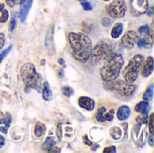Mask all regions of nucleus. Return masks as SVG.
Instances as JSON below:
<instances>
[{
	"instance_id": "1",
	"label": "nucleus",
	"mask_w": 154,
	"mask_h": 153,
	"mask_svg": "<svg viewBox=\"0 0 154 153\" xmlns=\"http://www.w3.org/2000/svg\"><path fill=\"white\" fill-rule=\"evenodd\" d=\"M68 37L73 58L79 62L88 61L92 51L90 38L81 32H69Z\"/></svg>"
},
{
	"instance_id": "2",
	"label": "nucleus",
	"mask_w": 154,
	"mask_h": 153,
	"mask_svg": "<svg viewBox=\"0 0 154 153\" xmlns=\"http://www.w3.org/2000/svg\"><path fill=\"white\" fill-rule=\"evenodd\" d=\"M106 62L100 69V76L104 82L116 80L120 74L124 65V59L120 54H111L106 60Z\"/></svg>"
},
{
	"instance_id": "3",
	"label": "nucleus",
	"mask_w": 154,
	"mask_h": 153,
	"mask_svg": "<svg viewBox=\"0 0 154 153\" xmlns=\"http://www.w3.org/2000/svg\"><path fill=\"white\" fill-rule=\"evenodd\" d=\"M21 78L24 83L25 89H35L38 92L42 91V77L36 71L32 63H26L21 68Z\"/></svg>"
},
{
	"instance_id": "4",
	"label": "nucleus",
	"mask_w": 154,
	"mask_h": 153,
	"mask_svg": "<svg viewBox=\"0 0 154 153\" xmlns=\"http://www.w3.org/2000/svg\"><path fill=\"white\" fill-rule=\"evenodd\" d=\"M104 87L106 89L114 92L122 99H129L130 97H132L137 88L136 86L133 83H128L126 81L116 79L111 82H105Z\"/></svg>"
},
{
	"instance_id": "5",
	"label": "nucleus",
	"mask_w": 154,
	"mask_h": 153,
	"mask_svg": "<svg viewBox=\"0 0 154 153\" xmlns=\"http://www.w3.org/2000/svg\"><path fill=\"white\" fill-rule=\"evenodd\" d=\"M112 50H113V44L109 40L105 39L99 41L96 44V46L92 48V51L89 57L91 63L96 65L105 60L109 55L112 54Z\"/></svg>"
},
{
	"instance_id": "6",
	"label": "nucleus",
	"mask_w": 154,
	"mask_h": 153,
	"mask_svg": "<svg viewBox=\"0 0 154 153\" xmlns=\"http://www.w3.org/2000/svg\"><path fill=\"white\" fill-rule=\"evenodd\" d=\"M143 61L144 57L141 54H137L130 60L129 63L124 70V78L126 82L134 83L137 79Z\"/></svg>"
},
{
	"instance_id": "7",
	"label": "nucleus",
	"mask_w": 154,
	"mask_h": 153,
	"mask_svg": "<svg viewBox=\"0 0 154 153\" xmlns=\"http://www.w3.org/2000/svg\"><path fill=\"white\" fill-rule=\"evenodd\" d=\"M106 9L112 18H122L125 15L127 6L125 0H113Z\"/></svg>"
},
{
	"instance_id": "8",
	"label": "nucleus",
	"mask_w": 154,
	"mask_h": 153,
	"mask_svg": "<svg viewBox=\"0 0 154 153\" xmlns=\"http://www.w3.org/2000/svg\"><path fill=\"white\" fill-rule=\"evenodd\" d=\"M148 0H130V13L133 16H140L147 12Z\"/></svg>"
},
{
	"instance_id": "9",
	"label": "nucleus",
	"mask_w": 154,
	"mask_h": 153,
	"mask_svg": "<svg viewBox=\"0 0 154 153\" xmlns=\"http://www.w3.org/2000/svg\"><path fill=\"white\" fill-rule=\"evenodd\" d=\"M139 39L138 33L134 31H128L122 38L120 45L125 49H133Z\"/></svg>"
},
{
	"instance_id": "10",
	"label": "nucleus",
	"mask_w": 154,
	"mask_h": 153,
	"mask_svg": "<svg viewBox=\"0 0 154 153\" xmlns=\"http://www.w3.org/2000/svg\"><path fill=\"white\" fill-rule=\"evenodd\" d=\"M33 0H18V3L20 4V9L18 12V17L21 20V22L25 21L28 13L32 7Z\"/></svg>"
},
{
	"instance_id": "11",
	"label": "nucleus",
	"mask_w": 154,
	"mask_h": 153,
	"mask_svg": "<svg viewBox=\"0 0 154 153\" xmlns=\"http://www.w3.org/2000/svg\"><path fill=\"white\" fill-rule=\"evenodd\" d=\"M145 36L142 39H138L137 45L139 48H152L153 45V31L149 29V31L144 33Z\"/></svg>"
},
{
	"instance_id": "12",
	"label": "nucleus",
	"mask_w": 154,
	"mask_h": 153,
	"mask_svg": "<svg viewBox=\"0 0 154 153\" xmlns=\"http://www.w3.org/2000/svg\"><path fill=\"white\" fill-rule=\"evenodd\" d=\"M79 106L87 111H92L95 108L96 103L95 101L88 96H80L79 99Z\"/></svg>"
},
{
	"instance_id": "13",
	"label": "nucleus",
	"mask_w": 154,
	"mask_h": 153,
	"mask_svg": "<svg viewBox=\"0 0 154 153\" xmlns=\"http://www.w3.org/2000/svg\"><path fill=\"white\" fill-rule=\"evenodd\" d=\"M144 62V61H143ZM154 68V59L152 56H149L146 60V61L144 62L143 68V71L142 74L144 78L149 77L152 72H153Z\"/></svg>"
},
{
	"instance_id": "14",
	"label": "nucleus",
	"mask_w": 154,
	"mask_h": 153,
	"mask_svg": "<svg viewBox=\"0 0 154 153\" xmlns=\"http://www.w3.org/2000/svg\"><path fill=\"white\" fill-rule=\"evenodd\" d=\"M56 142L54 141V139L52 137H48L45 141V142L42 145V149L44 151H48V152H60V150L56 148L55 145Z\"/></svg>"
},
{
	"instance_id": "15",
	"label": "nucleus",
	"mask_w": 154,
	"mask_h": 153,
	"mask_svg": "<svg viewBox=\"0 0 154 153\" xmlns=\"http://www.w3.org/2000/svg\"><path fill=\"white\" fill-rule=\"evenodd\" d=\"M11 123H12L11 115L9 113H6L5 116L0 119V132L4 134H6Z\"/></svg>"
},
{
	"instance_id": "16",
	"label": "nucleus",
	"mask_w": 154,
	"mask_h": 153,
	"mask_svg": "<svg viewBox=\"0 0 154 153\" xmlns=\"http://www.w3.org/2000/svg\"><path fill=\"white\" fill-rule=\"evenodd\" d=\"M151 110V106L147 101H142L135 106V111L142 114L143 116H148Z\"/></svg>"
},
{
	"instance_id": "17",
	"label": "nucleus",
	"mask_w": 154,
	"mask_h": 153,
	"mask_svg": "<svg viewBox=\"0 0 154 153\" xmlns=\"http://www.w3.org/2000/svg\"><path fill=\"white\" fill-rule=\"evenodd\" d=\"M131 114L130 108L127 106H122L118 108L117 111V118L120 121H125L129 118Z\"/></svg>"
},
{
	"instance_id": "18",
	"label": "nucleus",
	"mask_w": 154,
	"mask_h": 153,
	"mask_svg": "<svg viewBox=\"0 0 154 153\" xmlns=\"http://www.w3.org/2000/svg\"><path fill=\"white\" fill-rule=\"evenodd\" d=\"M42 98L45 100V101H50L51 100L52 98V92L51 90V87H50V85L48 82H44L43 85H42Z\"/></svg>"
},
{
	"instance_id": "19",
	"label": "nucleus",
	"mask_w": 154,
	"mask_h": 153,
	"mask_svg": "<svg viewBox=\"0 0 154 153\" xmlns=\"http://www.w3.org/2000/svg\"><path fill=\"white\" fill-rule=\"evenodd\" d=\"M123 31H124V25H123V23H116L115 26L113 27L112 31H111V36H112V38L117 39L123 33Z\"/></svg>"
},
{
	"instance_id": "20",
	"label": "nucleus",
	"mask_w": 154,
	"mask_h": 153,
	"mask_svg": "<svg viewBox=\"0 0 154 153\" xmlns=\"http://www.w3.org/2000/svg\"><path fill=\"white\" fill-rule=\"evenodd\" d=\"M46 132V126L42 124V123H40L38 122L35 126H34V134L37 138H41L44 135Z\"/></svg>"
},
{
	"instance_id": "21",
	"label": "nucleus",
	"mask_w": 154,
	"mask_h": 153,
	"mask_svg": "<svg viewBox=\"0 0 154 153\" xmlns=\"http://www.w3.org/2000/svg\"><path fill=\"white\" fill-rule=\"evenodd\" d=\"M122 135H123V133H122V130L117 127V126H114L110 129V136L112 137L113 140L115 141H120L121 138H122Z\"/></svg>"
},
{
	"instance_id": "22",
	"label": "nucleus",
	"mask_w": 154,
	"mask_h": 153,
	"mask_svg": "<svg viewBox=\"0 0 154 153\" xmlns=\"http://www.w3.org/2000/svg\"><path fill=\"white\" fill-rule=\"evenodd\" d=\"M9 14L8 11L5 8V5L0 3V23H5L8 20Z\"/></svg>"
},
{
	"instance_id": "23",
	"label": "nucleus",
	"mask_w": 154,
	"mask_h": 153,
	"mask_svg": "<svg viewBox=\"0 0 154 153\" xmlns=\"http://www.w3.org/2000/svg\"><path fill=\"white\" fill-rule=\"evenodd\" d=\"M143 98L144 101H147V102L152 100V98H153V86L152 85H151L147 88V90L144 92V94L143 96Z\"/></svg>"
},
{
	"instance_id": "24",
	"label": "nucleus",
	"mask_w": 154,
	"mask_h": 153,
	"mask_svg": "<svg viewBox=\"0 0 154 153\" xmlns=\"http://www.w3.org/2000/svg\"><path fill=\"white\" fill-rule=\"evenodd\" d=\"M106 113V107H100L98 110H97V115H96V118L98 122L100 123H104L106 122L105 121V115Z\"/></svg>"
},
{
	"instance_id": "25",
	"label": "nucleus",
	"mask_w": 154,
	"mask_h": 153,
	"mask_svg": "<svg viewBox=\"0 0 154 153\" xmlns=\"http://www.w3.org/2000/svg\"><path fill=\"white\" fill-rule=\"evenodd\" d=\"M52 30L50 29L48 31V33L46 34V38H45V47H47V49H52L51 45H52Z\"/></svg>"
},
{
	"instance_id": "26",
	"label": "nucleus",
	"mask_w": 154,
	"mask_h": 153,
	"mask_svg": "<svg viewBox=\"0 0 154 153\" xmlns=\"http://www.w3.org/2000/svg\"><path fill=\"white\" fill-rule=\"evenodd\" d=\"M61 91H62V94H63L65 96H67V97H70V96L74 94L73 88H72L71 87H69V86H64V87H62Z\"/></svg>"
},
{
	"instance_id": "27",
	"label": "nucleus",
	"mask_w": 154,
	"mask_h": 153,
	"mask_svg": "<svg viewBox=\"0 0 154 153\" xmlns=\"http://www.w3.org/2000/svg\"><path fill=\"white\" fill-rule=\"evenodd\" d=\"M12 48H13V45H10L8 48H6L5 50H3V52H1V54H0V63L3 61V60H4V59L6 57V55L11 51Z\"/></svg>"
},
{
	"instance_id": "28",
	"label": "nucleus",
	"mask_w": 154,
	"mask_h": 153,
	"mask_svg": "<svg viewBox=\"0 0 154 153\" xmlns=\"http://www.w3.org/2000/svg\"><path fill=\"white\" fill-rule=\"evenodd\" d=\"M153 118L154 114H152V115H150V119H149V130H150V133H151V134H153L154 133Z\"/></svg>"
},
{
	"instance_id": "29",
	"label": "nucleus",
	"mask_w": 154,
	"mask_h": 153,
	"mask_svg": "<svg viewBox=\"0 0 154 153\" xmlns=\"http://www.w3.org/2000/svg\"><path fill=\"white\" fill-rule=\"evenodd\" d=\"M81 5H82L83 9L86 10V11H91L93 9L91 4L88 3V2H87V1H81Z\"/></svg>"
},
{
	"instance_id": "30",
	"label": "nucleus",
	"mask_w": 154,
	"mask_h": 153,
	"mask_svg": "<svg viewBox=\"0 0 154 153\" xmlns=\"http://www.w3.org/2000/svg\"><path fill=\"white\" fill-rule=\"evenodd\" d=\"M113 119H114V110L112 109L110 112L106 113V115H105V121L111 122V121H113Z\"/></svg>"
},
{
	"instance_id": "31",
	"label": "nucleus",
	"mask_w": 154,
	"mask_h": 153,
	"mask_svg": "<svg viewBox=\"0 0 154 153\" xmlns=\"http://www.w3.org/2000/svg\"><path fill=\"white\" fill-rule=\"evenodd\" d=\"M112 20L110 19V18H108V17H104L103 19H102V21H101V23H102V24L105 26V27H108V26H110L111 25V23H112Z\"/></svg>"
},
{
	"instance_id": "32",
	"label": "nucleus",
	"mask_w": 154,
	"mask_h": 153,
	"mask_svg": "<svg viewBox=\"0 0 154 153\" xmlns=\"http://www.w3.org/2000/svg\"><path fill=\"white\" fill-rule=\"evenodd\" d=\"M15 26H16V20H15L14 17H13L11 19V21H10V23H9V31L10 32H13L14 30Z\"/></svg>"
},
{
	"instance_id": "33",
	"label": "nucleus",
	"mask_w": 154,
	"mask_h": 153,
	"mask_svg": "<svg viewBox=\"0 0 154 153\" xmlns=\"http://www.w3.org/2000/svg\"><path fill=\"white\" fill-rule=\"evenodd\" d=\"M149 25H143V26H141V27H139V29H138V32L141 33V34H144V33H146L148 31H149Z\"/></svg>"
},
{
	"instance_id": "34",
	"label": "nucleus",
	"mask_w": 154,
	"mask_h": 153,
	"mask_svg": "<svg viewBox=\"0 0 154 153\" xmlns=\"http://www.w3.org/2000/svg\"><path fill=\"white\" fill-rule=\"evenodd\" d=\"M103 152L105 153H115L116 152V148L115 147V146H111V147H107V148H106L104 151H103Z\"/></svg>"
},
{
	"instance_id": "35",
	"label": "nucleus",
	"mask_w": 154,
	"mask_h": 153,
	"mask_svg": "<svg viewBox=\"0 0 154 153\" xmlns=\"http://www.w3.org/2000/svg\"><path fill=\"white\" fill-rule=\"evenodd\" d=\"M5 2H6V4H7L8 6L14 7L18 3V0H5Z\"/></svg>"
},
{
	"instance_id": "36",
	"label": "nucleus",
	"mask_w": 154,
	"mask_h": 153,
	"mask_svg": "<svg viewBox=\"0 0 154 153\" xmlns=\"http://www.w3.org/2000/svg\"><path fill=\"white\" fill-rule=\"evenodd\" d=\"M5 44V34L3 32H0V50L3 48Z\"/></svg>"
},
{
	"instance_id": "37",
	"label": "nucleus",
	"mask_w": 154,
	"mask_h": 153,
	"mask_svg": "<svg viewBox=\"0 0 154 153\" xmlns=\"http://www.w3.org/2000/svg\"><path fill=\"white\" fill-rule=\"evenodd\" d=\"M84 141H85V143H86L87 145H89V146H91V145L93 144V143L91 142V141L88 139V136H87V135L84 137Z\"/></svg>"
},
{
	"instance_id": "38",
	"label": "nucleus",
	"mask_w": 154,
	"mask_h": 153,
	"mask_svg": "<svg viewBox=\"0 0 154 153\" xmlns=\"http://www.w3.org/2000/svg\"><path fill=\"white\" fill-rule=\"evenodd\" d=\"M149 144H150V146L153 147V134H151L149 137Z\"/></svg>"
},
{
	"instance_id": "39",
	"label": "nucleus",
	"mask_w": 154,
	"mask_h": 153,
	"mask_svg": "<svg viewBox=\"0 0 154 153\" xmlns=\"http://www.w3.org/2000/svg\"><path fill=\"white\" fill-rule=\"evenodd\" d=\"M4 144H5V138H4L2 135H0V148H1Z\"/></svg>"
},
{
	"instance_id": "40",
	"label": "nucleus",
	"mask_w": 154,
	"mask_h": 153,
	"mask_svg": "<svg viewBox=\"0 0 154 153\" xmlns=\"http://www.w3.org/2000/svg\"><path fill=\"white\" fill-rule=\"evenodd\" d=\"M59 63H60V65H64L65 64V60H63V59H59Z\"/></svg>"
},
{
	"instance_id": "41",
	"label": "nucleus",
	"mask_w": 154,
	"mask_h": 153,
	"mask_svg": "<svg viewBox=\"0 0 154 153\" xmlns=\"http://www.w3.org/2000/svg\"><path fill=\"white\" fill-rule=\"evenodd\" d=\"M79 1H86V0H79Z\"/></svg>"
},
{
	"instance_id": "42",
	"label": "nucleus",
	"mask_w": 154,
	"mask_h": 153,
	"mask_svg": "<svg viewBox=\"0 0 154 153\" xmlns=\"http://www.w3.org/2000/svg\"><path fill=\"white\" fill-rule=\"evenodd\" d=\"M104 1H109V0H104Z\"/></svg>"
}]
</instances>
